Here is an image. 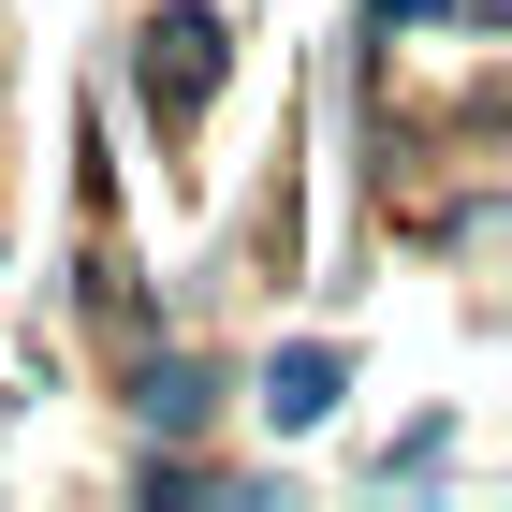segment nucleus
<instances>
[{
    "instance_id": "nucleus-2",
    "label": "nucleus",
    "mask_w": 512,
    "mask_h": 512,
    "mask_svg": "<svg viewBox=\"0 0 512 512\" xmlns=\"http://www.w3.org/2000/svg\"><path fill=\"white\" fill-rule=\"evenodd\" d=\"M337 395H352V366H337V352L308 337V352H278V366H264V425H322Z\"/></svg>"
},
{
    "instance_id": "nucleus-4",
    "label": "nucleus",
    "mask_w": 512,
    "mask_h": 512,
    "mask_svg": "<svg viewBox=\"0 0 512 512\" xmlns=\"http://www.w3.org/2000/svg\"><path fill=\"white\" fill-rule=\"evenodd\" d=\"M410 15H439V0H366V30H410Z\"/></svg>"
},
{
    "instance_id": "nucleus-1",
    "label": "nucleus",
    "mask_w": 512,
    "mask_h": 512,
    "mask_svg": "<svg viewBox=\"0 0 512 512\" xmlns=\"http://www.w3.org/2000/svg\"><path fill=\"white\" fill-rule=\"evenodd\" d=\"M205 74H220V30H205V15H161V30H147V103H176V118H191Z\"/></svg>"
},
{
    "instance_id": "nucleus-3",
    "label": "nucleus",
    "mask_w": 512,
    "mask_h": 512,
    "mask_svg": "<svg viewBox=\"0 0 512 512\" xmlns=\"http://www.w3.org/2000/svg\"><path fill=\"white\" fill-rule=\"evenodd\" d=\"M132 410H147V425H205V366H191V352H161L147 381H132Z\"/></svg>"
}]
</instances>
